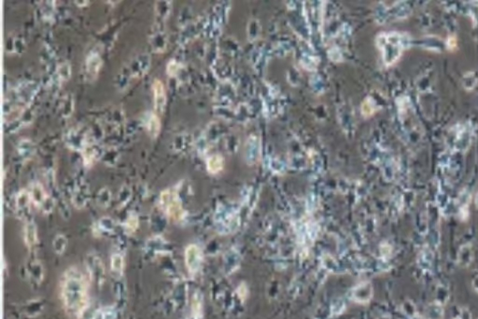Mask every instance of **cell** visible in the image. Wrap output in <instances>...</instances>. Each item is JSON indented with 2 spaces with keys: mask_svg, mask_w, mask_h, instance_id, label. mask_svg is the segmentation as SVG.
Listing matches in <instances>:
<instances>
[{
  "mask_svg": "<svg viewBox=\"0 0 478 319\" xmlns=\"http://www.w3.org/2000/svg\"><path fill=\"white\" fill-rule=\"evenodd\" d=\"M223 159L218 155H214L208 161V170L211 174H216L223 169Z\"/></svg>",
  "mask_w": 478,
  "mask_h": 319,
  "instance_id": "11",
  "label": "cell"
},
{
  "mask_svg": "<svg viewBox=\"0 0 478 319\" xmlns=\"http://www.w3.org/2000/svg\"><path fill=\"white\" fill-rule=\"evenodd\" d=\"M147 128H148V132L153 138H155L158 136L160 129H161V123H160V121L156 115L151 116L150 120L147 123Z\"/></svg>",
  "mask_w": 478,
  "mask_h": 319,
  "instance_id": "10",
  "label": "cell"
},
{
  "mask_svg": "<svg viewBox=\"0 0 478 319\" xmlns=\"http://www.w3.org/2000/svg\"><path fill=\"white\" fill-rule=\"evenodd\" d=\"M53 246H54L55 252L57 255H62L67 249V237L64 234H57L54 239Z\"/></svg>",
  "mask_w": 478,
  "mask_h": 319,
  "instance_id": "9",
  "label": "cell"
},
{
  "mask_svg": "<svg viewBox=\"0 0 478 319\" xmlns=\"http://www.w3.org/2000/svg\"><path fill=\"white\" fill-rule=\"evenodd\" d=\"M138 227V219L136 216H130L128 220L125 223V229L126 232L132 234L134 231H136Z\"/></svg>",
  "mask_w": 478,
  "mask_h": 319,
  "instance_id": "12",
  "label": "cell"
},
{
  "mask_svg": "<svg viewBox=\"0 0 478 319\" xmlns=\"http://www.w3.org/2000/svg\"><path fill=\"white\" fill-rule=\"evenodd\" d=\"M23 238L24 243L29 249H34L36 244H38V230L32 221H28L25 224L23 230Z\"/></svg>",
  "mask_w": 478,
  "mask_h": 319,
  "instance_id": "7",
  "label": "cell"
},
{
  "mask_svg": "<svg viewBox=\"0 0 478 319\" xmlns=\"http://www.w3.org/2000/svg\"><path fill=\"white\" fill-rule=\"evenodd\" d=\"M160 203L162 208L171 220L174 221L183 220L185 213L178 193L175 190L167 189L163 191L160 197Z\"/></svg>",
  "mask_w": 478,
  "mask_h": 319,
  "instance_id": "2",
  "label": "cell"
},
{
  "mask_svg": "<svg viewBox=\"0 0 478 319\" xmlns=\"http://www.w3.org/2000/svg\"><path fill=\"white\" fill-rule=\"evenodd\" d=\"M63 297L65 303L71 310L78 311L85 303L86 283L83 275L77 268L67 271L63 282Z\"/></svg>",
  "mask_w": 478,
  "mask_h": 319,
  "instance_id": "1",
  "label": "cell"
},
{
  "mask_svg": "<svg viewBox=\"0 0 478 319\" xmlns=\"http://www.w3.org/2000/svg\"><path fill=\"white\" fill-rule=\"evenodd\" d=\"M99 229H100V231H105V232H112L114 229V224H113L112 220H110L109 219H102V220L99 222Z\"/></svg>",
  "mask_w": 478,
  "mask_h": 319,
  "instance_id": "14",
  "label": "cell"
},
{
  "mask_svg": "<svg viewBox=\"0 0 478 319\" xmlns=\"http://www.w3.org/2000/svg\"><path fill=\"white\" fill-rule=\"evenodd\" d=\"M124 269V260L122 254L114 253L111 259V271L112 274L117 277H121Z\"/></svg>",
  "mask_w": 478,
  "mask_h": 319,
  "instance_id": "8",
  "label": "cell"
},
{
  "mask_svg": "<svg viewBox=\"0 0 478 319\" xmlns=\"http://www.w3.org/2000/svg\"><path fill=\"white\" fill-rule=\"evenodd\" d=\"M153 88V94H154V107H155V110L158 113L162 114L164 112V110H165L166 102H167L165 86H164V84L159 79H155Z\"/></svg>",
  "mask_w": 478,
  "mask_h": 319,
  "instance_id": "6",
  "label": "cell"
},
{
  "mask_svg": "<svg viewBox=\"0 0 478 319\" xmlns=\"http://www.w3.org/2000/svg\"><path fill=\"white\" fill-rule=\"evenodd\" d=\"M26 273L27 275H29V277L35 281L37 282L38 284L40 283L42 281V278H43V267L42 265L40 263V262L38 261V259L36 258L35 254L32 253L31 257L29 258L28 262L26 263Z\"/></svg>",
  "mask_w": 478,
  "mask_h": 319,
  "instance_id": "5",
  "label": "cell"
},
{
  "mask_svg": "<svg viewBox=\"0 0 478 319\" xmlns=\"http://www.w3.org/2000/svg\"><path fill=\"white\" fill-rule=\"evenodd\" d=\"M86 269L93 279L97 282L104 280L105 276V266L102 263L100 257L96 253L91 252L85 258Z\"/></svg>",
  "mask_w": 478,
  "mask_h": 319,
  "instance_id": "3",
  "label": "cell"
},
{
  "mask_svg": "<svg viewBox=\"0 0 478 319\" xmlns=\"http://www.w3.org/2000/svg\"><path fill=\"white\" fill-rule=\"evenodd\" d=\"M19 201H18V207L20 209V213L22 214V217H24L26 215L27 212H25L26 209L28 208V196L25 195V194H21L19 196Z\"/></svg>",
  "mask_w": 478,
  "mask_h": 319,
  "instance_id": "13",
  "label": "cell"
},
{
  "mask_svg": "<svg viewBox=\"0 0 478 319\" xmlns=\"http://www.w3.org/2000/svg\"><path fill=\"white\" fill-rule=\"evenodd\" d=\"M185 264L191 274H196L202 264V252L198 245L191 244L185 249Z\"/></svg>",
  "mask_w": 478,
  "mask_h": 319,
  "instance_id": "4",
  "label": "cell"
}]
</instances>
